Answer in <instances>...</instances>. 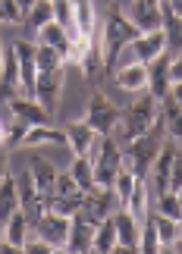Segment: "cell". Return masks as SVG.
<instances>
[{
    "label": "cell",
    "instance_id": "19",
    "mask_svg": "<svg viewBox=\"0 0 182 254\" xmlns=\"http://www.w3.org/2000/svg\"><path fill=\"white\" fill-rule=\"evenodd\" d=\"M6 107L13 110L16 120H22L25 126H47V123H51V113H47L38 101H32V97H22V94H19Z\"/></svg>",
    "mask_w": 182,
    "mask_h": 254
},
{
    "label": "cell",
    "instance_id": "15",
    "mask_svg": "<svg viewBox=\"0 0 182 254\" xmlns=\"http://www.w3.org/2000/svg\"><path fill=\"white\" fill-rule=\"evenodd\" d=\"M145 72H148V88L145 91L160 101V97L170 91V85H173L170 82V54L164 51V54H157L151 63H145Z\"/></svg>",
    "mask_w": 182,
    "mask_h": 254
},
{
    "label": "cell",
    "instance_id": "38",
    "mask_svg": "<svg viewBox=\"0 0 182 254\" xmlns=\"http://www.w3.org/2000/svg\"><path fill=\"white\" fill-rule=\"evenodd\" d=\"M16 6H19V9H22V16H25V13H28V9H32V6H35V0H16Z\"/></svg>",
    "mask_w": 182,
    "mask_h": 254
},
{
    "label": "cell",
    "instance_id": "35",
    "mask_svg": "<svg viewBox=\"0 0 182 254\" xmlns=\"http://www.w3.org/2000/svg\"><path fill=\"white\" fill-rule=\"evenodd\" d=\"M132 185H135V176H132L129 170H120L117 173V179H113V198H117L120 207H126V201H129V194H132Z\"/></svg>",
    "mask_w": 182,
    "mask_h": 254
},
{
    "label": "cell",
    "instance_id": "2",
    "mask_svg": "<svg viewBox=\"0 0 182 254\" xmlns=\"http://www.w3.org/2000/svg\"><path fill=\"white\" fill-rule=\"evenodd\" d=\"M154 116H157V97H151L148 91L132 97V104H126L120 110L113 138L117 141H132V138H138V135H145L151 126H154Z\"/></svg>",
    "mask_w": 182,
    "mask_h": 254
},
{
    "label": "cell",
    "instance_id": "3",
    "mask_svg": "<svg viewBox=\"0 0 182 254\" xmlns=\"http://www.w3.org/2000/svg\"><path fill=\"white\" fill-rule=\"evenodd\" d=\"M151 179H154V191H167L182 189V151H179V138H164L154 163H151Z\"/></svg>",
    "mask_w": 182,
    "mask_h": 254
},
{
    "label": "cell",
    "instance_id": "25",
    "mask_svg": "<svg viewBox=\"0 0 182 254\" xmlns=\"http://www.w3.org/2000/svg\"><path fill=\"white\" fill-rule=\"evenodd\" d=\"M126 210L132 213V220L138 223H145L148 217V179H135V185H132V194H129V201H126Z\"/></svg>",
    "mask_w": 182,
    "mask_h": 254
},
{
    "label": "cell",
    "instance_id": "37",
    "mask_svg": "<svg viewBox=\"0 0 182 254\" xmlns=\"http://www.w3.org/2000/svg\"><path fill=\"white\" fill-rule=\"evenodd\" d=\"M25 129H28V126H25L22 120H16V126H13V129L6 132L3 144H6V148H16V144H22V135H25Z\"/></svg>",
    "mask_w": 182,
    "mask_h": 254
},
{
    "label": "cell",
    "instance_id": "39",
    "mask_svg": "<svg viewBox=\"0 0 182 254\" xmlns=\"http://www.w3.org/2000/svg\"><path fill=\"white\" fill-rule=\"evenodd\" d=\"M3 176H6V154L0 151V182H3Z\"/></svg>",
    "mask_w": 182,
    "mask_h": 254
},
{
    "label": "cell",
    "instance_id": "40",
    "mask_svg": "<svg viewBox=\"0 0 182 254\" xmlns=\"http://www.w3.org/2000/svg\"><path fill=\"white\" fill-rule=\"evenodd\" d=\"M3 138H6V129H3V123H0V148H3Z\"/></svg>",
    "mask_w": 182,
    "mask_h": 254
},
{
    "label": "cell",
    "instance_id": "30",
    "mask_svg": "<svg viewBox=\"0 0 182 254\" xmlns=\"http://www.w3.org/2000/svg\"><path fill=\"white\" fill-rule=\"evenodd\" d=\"M35 66L38 72H47V69H63L66 66V57L54 47H44V44H35Z\"/></svg>",
    "mask_w": 182,
    "mask_h": 254
},
{
    "label": "cell",
    "instance_id": "5",
    "mask_svg": "<svg viewBox=\"0 0 182 254\" xmlns=\"http://www.w3.org/2000/svg\"><path fill=\"white\" fill-rule=\"evenodd\" d=\"M117 120H120V107L104 91H94L88 97V107H85V123H88L98 135H113Z\"/></svg>",
    "mask_w": 182,
    "mask_h": 254
},
{
    "label": "cell",
    "instance_id": "32",
    "mask_svg": "<svg viewBox=\"0 0 182 254\" xmlns=\"http://www.w3.org/2000/svg\"><path fill=\"white\" fill-rule=\"evenodd\" d=\"M157 213L160 217H170V220H182V201H179V191L167 189L157 194Z\"/></svg>",
    "mask_w": 182,
    "mask_h": 254
},
{
    "label": "cell",
    "instance_id": "42",
    "mask_svg": "<svg viewBox=\"0 0 182 254\" xmlns=\"http://www.w3.org/2000/svg\"><path fill=\"white\" fill-rule=\"evenodd\" d=\"M0 63H3V41H0Z\"/></svg>",
    "mask_w": 182,
    "mask_h": 254
},
{
    "label": "cell",
    "instance_id": "28",
    "mask_svg": "<svg viewBox=\"0 0 182 254\" xmlns=\"http://www.w3.org/2000/svg\"><path fill=\"white\" fill-rule=\"evenodd\" d=\"M19 210V194H16V179L13 176H3L0 182V220H9L13 213Z\"/></svg>",
    "mask_w": 182,
    "mask_h": 254
},
{
    "label": "cell",
    "instance_id": "20",
    "mask_svg": "<svg viewBox=\"0 0 182 254\" xmlns=\"http://www.w3.org/2000/svg\"><path fill=\"white\" fill-rule=\"evenodd\" d=\"M91 239H94V223H88L82 213H72L69 217V236H66L63 251H91Z\"/></svg>",
    "mask_w": 182,
    "mask_h": 254
},
{
    "label": "cell",
    "instance_id": "1",
    "mask_svg": "<svg viewBox=\"0 0 182 254\" xmlns=\"http://www.w3.org/2000/svg\"><path fill=\"white\" fill-rule=\"evenodd\" d=\"M141 32L129 22V16L122 13L120 6L110 9L107 22H104V32H101V63H104V72H113L120 66V57H122V47L132 44Z\"/></svg>",
    "mask_w": 182,
    "mask_h": 254
},
{
    "label": "cell",
    "instance_id": "8",
    "mask_svg": "<svg viewBox=\"0 0 182 254\" xmlns=\"http://www.w3.org/2000/svg\"><path fill=\"white\" fill-rule=\"evenodd\" d=\"M28 173H32V182H35V191L38 198H41L44 210H51V198H54V185H57V170L47 157H41V154H32L28 157Z\"/></svg>",
    "mask_w": 182,
    "mask_h": 254
},
{
    "label": "cell",
    "instance_id": "22",
    "mask_svg": "<svg viewBox=\"0 0 182 254\" xmlns=\"http://www.w3.org/2000/svg\"><path fill=\"white\" fill-rule=\"evenodd\" d=\"M35 44H44V47H54V51H60L66 60H69V47H72V38L66 35V28L63 25H57V22H47L41 25L35 32Z\"/></svg>",
    "mask_w": 182,
    "mask_h": 254
},
{
    "label": "cell",
    "instance_id": "34",
    "mask_svg": "<svg viewBox=\"0 0 182 254\" xmlns=\"http://www.w3.org/2000/svg\"><path fill=\"white\" fill-rule=\"evenodd\" d=\"M138 251H148V254L160 251V239H157L154 220H151V210H148V217H145V223H141V229H138Z\"/></svg>",
    "mask_w": 182,
    "mask_h": 254
},
{
    "label": "cell",
    "instance_id": "16",
    "mask_svg": "<svg viewBox=\"0 0 182 254\" xmlns=\"http://www.w3.org/2000/svg\"><path fill=\"white\" fill-rule=\"evenodd\" d=\"M129 22L145 32H160V0H132V13Z\"/></svg>",
    "mask_w": 182,
    "mask_h": 254
},
{
    "label": "cell",
    "instance_id": "7",
    "mask_svg": "<svg viewBox=\"0 0 182 254\" xmlns=\"http://www.w3.org/2000/svg\"><path fill=\"white\" fill-rule=\"evenodd\" d=\"M32 232L44 242V245H51L54 251H63L66 248V236H69V217L44 210L41 217H38V223L32 226Z\"/></svg>",
    "mask_w": 182,
    "mask_h": 254
},
{
    "label": "cell",
    "instance_id": "18",
    "mask_svg": "<svg viewBox=\"0 0 182 254\" xmlns=\"http://www.w3.org/2000/svg\"><path fill=\"white\" fill-rule=\"evenodd\" d=\"M63 132H66L69 151L75 154V157H88L91 144L98 141V132H94L85 120H72V123H66V126H63Z\"/></svg>",
    "mask_w": 182,
    "mask_h": 254
},
{
    "label": "cell",
    "instance_id": "36",
    "mask_svg": "<svg viewBox=\"0 0 182 254\" xmlns=\"http://www.w3.org/2000/svg\"><path fill=\"white\" fill-rule=\"evenodd\" d=\"M0 22H22V9L16 0H0Z\"/></svg>",
    "mask_w": 182,
    "mask_h": 254
},
{
    "label": "cell",
    "instance_id": "9",
    "mask_svg": "<svg viewBox=\"0 0 182 254\" xmlns=\"http://www.w3.org/2000/svg\"><path fill=\"white\" fill-rule=\"evenodd\" d=\"M60 94H63V69H47L35 75L32 101H38L47 113H54L60 107Z\"/></svg>",
    "mask_w": 182,
    "mask_h": 254
},
{
    "label": "cell",
    "instance_id": "4",
    "mask_svg": "<svg viewBox=\"0 0 182 254\" xmlns=\"http://www.w3.org/2000/svg\"><path fill=\"white\" fill-rule=\"evenodd\" d=\"M91 170H94V185H101V189H110L113 185L117 173L122 170V148L113 135H101L98 151L91 157Z\"/></svg>",
    "mask_w": 182,
    "mask_h": 254
},
{
    "label": "cell",
    "instance_id": "33",
    "mask_svg": "<svg viewBox=\"0 0 182 254\" xmlns=\"http://www.w3.org/2000/svg\"><path fill=\"white\" fill-rule=\"evenodd\" d=\"M69 176H72V182L79 185L82 191H88L91 185H94V170H91V160H88V157H75V160H72V167H69Z\"/></svg>",
    "mask_w": 182,
    "mask_h": 254
},
{
    "label": "cell",
    "instance_id": "13",
    "mask_svg": "<svg viewBox=\"0 0 182 254\" xmlns=\"http://www.w3.org/2000/svg\"><path fill=\"white\" fill-rule=\"evenodd\" d=\"M122 51H132L129 63H151L157 54L167 51V38H164V32H145V35H138L132 44H126Z\"/></svg>",
    "mask_w": 182,
    "mask_h": 254
},
{
    "label": "cell",
    "instance_id": "12",
    "mask_svg": "<svg viewBox=\"0 0 182 254\" xmlns=\"http://www.w3.org/2000/svg\"><path fill=\"white\" fill-rule=\"evenodd\" d=\"M13 51H16V63H19V88H22V97H32L35 75H38L35 41H13Z\"/></svg>",
    "mask_w": 182,
    "mask_h": 254
},
{
    "label": "cell",
    "instance_id": "24",
    "mask_svg": "<svg viewBox=\"0 0 182 254\" xmlns=\"http://www.w3.org/2000/svg\"><path fill=\"white\" fill-rule=\"evenodd\" d=\"M28 232H32V223H28V217H25L22 210H16L13 217L3 223V239L9 242V245H13V251H22Z\"/></svg>",
    "mask_w": 182,
    "mask_h": 254
},
{
    "label": "cell",
    "instance_id": "23",
    "mask_svg": "<svg viewBox=\"0 0 182 254\" xmlns=\"http://www.w3.org/2000/svg\"><path fill=\"white\" fill-rule=\"evenodd\" d=\"M22 144L25 148H38V144H63V148H69L66 132L63 129H51V126H28L25 135H22Z\"/></svg>",
    "mask_w": 182,
    "mask_h": 254
},
{
    "label": "cell",
    "instance_id": "29",
    "mask_svg": "<svg viewBox=\"0 0 182 254\" xmlns=\"http://www.w3.org/2000/svg\"><path fill=\"white\" fill-rule=\"evenodd\" d=\"M54 22V9H51V0H35V6L28 9V13L22 16V25L28 28V32H38L41 25Z\"/></svg>",
    "mask_w": 182,
    "mask_h": 254
},
{
    "label": "cell",
    "instance_id": "41",
    "mask_svg": "<svg viewBox=\"0 0 182 254\" xmlns=\"http://www.w3.org/2000/svg\"><path fill=\"white\" fill-rule=\"evenodd\" d=\"M0 242H3V220H0Z\"/></svg>",
    "mask_w": 182,
    "mask_h": 254
},
{
    "label": "cell",
    "instance_id": "27",
    "mask_svg": "<svg viewBox=\"0 0 182 254\" xmlns=\"http://www.w3.org/2000/svg\"><path fill=\"white\" fill-rule=\"evenodd\" d=\"M154 220V229H157V239H160V248H176L179 245V220H170V217H160L154 210L151 213Z\"/></svg>",
    "mask_w": 182,
    "mask_h": 254
},
{
    "label": "cell",
    "instance_id": "17",
    "mask_svg": "<svg viewBox=\"0 0 182 254\" xmlns=\"http://www.w3.org/2000/svg\"><path fill=\"white\" fill-rule=\"evenodd\" d=\"M113 223H117V245L113 251H138V223L132 220V213L126 207L113 210Z\"/></svg>",
    "mask_w": 182,
    "mask_h": 254
},
{
    "label": "cell",
    "instance_id": "31",
    "mask_svg": "<svg viewBox=\"0 0 182 254\" xmlns=\"http://www.w3.org/2000/svg\"><path fill=\"white\" fill-rule=\"evenodd\" d=\"M51 9H54V22L63 25L69 38H75V9H72V0H51Z\"/></svg>",
    "mask_w": 182,
    "mask_h": 254
},
{
    "label": "cell",
    "instance_id": "14",
    "mask_svg": "<svg viewBox=\"0 0 182 254\" xmlns=\"http://www.w3.org/2000/svg\"><path fill=\"white\" fill-rule=\"evenodd\" d=\"M16 194H19V210L28 217V223H38V217L44 213V204L41 198H38V191H35V182H32V173H19L16 176Z\"/></svg>",
    "mask_w": 182,
    "mask_h": 254
},
{
    "label": "cell",
    "instance_id": "6",
    "mask_svg": "<svg viewBox=\"0 0 182 254\" xmlns=\"http://www.w3.org/2000/svg\"><path fill=\"white\" fill-rule=\"evenodd\" d=\"M117 210V198H113V189H101V185H91L88 191H82V204L75 213H82L88 223H98L104 217H110V213Z\"/></svg>",
    "mask_w": 182,
    "mask_h": 254
},
{
    "label": "cell",
    "instance_id": "11",
    "mask_svg": "<svg viewBox=\"0 0 182 254\" xmlns=\"http://www.w3.org/2000/svg\"><path fill=\"white\" fill-rule=\"evenodd\" d=\"M160 120H164V129L170 138H179L182 135V85H170V91L157 101Z\"/></svg>",
    "mask_w": 182,
    "mask_h": 254
},
{
    "label": "cell",
    "instance_id": "21",
    "mask_svg": "<svg viewBox=\"0 0 182 254\" xmlns=\"http://www.w3.org/2000/svg\"><path fill=\"white\" fill-rule=\"evenodd\" d=\"M113 79L122 91H145L148 88V72H145V63H122L113 69Z\"/></svg>",
    "mask_w": 182,
    "mask_h": 254
},
{
    "label": "cell",
    "instance_id": "26",
    "mask_svg": "<svg viewBox=\"0 0 182 254\" xmlns=\"http://www.w3.org/2000/svg\"><path fill=\"white\" fill-rule=\"evenodd\" d=\"M113 245H117V223H113V213H110V217H104V220L98 223V226H94L91 251L107 254V251H113Z\"/></svg>",
    "mask_w": 182,
    "mask_h": 254
},
{
    "label": "cell",
    "instance_id": "10",
    "mask_svg": "<svg viewBox=\"0 0 182 254\" xmlns=\"http://www.w3.org/2000/svg\"><path fill=\"white\" fill-rule=\"evenodd\" d=\"M82 204V189L72 182L69 173H57V185H54V198H51V210L63 213V217H72Z\"/></svg>",
    "mask_w": 182,
    "mask_h": 254
}]
</instances>
